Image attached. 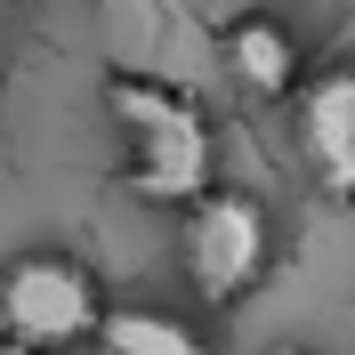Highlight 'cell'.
Segmentation results:
<instances>
[{"label": "cell", "mask_w": 355, "mask_h": 355, "mask_svg": "<svg viewBox=\"0 0 355 355\" xmlns=\"http://www.w3.org/2000/svg\"><path fill=\"white\" fill-rule=\"evenodd\" d=\"M178 266H186V283H194L202 307H234V299H250L266 283V266H275V226H266V210L250 194L210 186L186 210V226H178Z\"/></svg>", "instance_id": "3"}, {"label": "cell", "mask_w": 355, "mask_h": 355, "mask_svg": "<svg viewBox=\"0 0 355 355\" xmlns=\"http://www.w3.org/2000/svg\"><path fill=\"white\" fill-rule=\"evenodd\" d=\"M0 355H41V347H24V339H8V331H0Z\"/></svg>", "instance_id": "7"}, {"label": "cell", "mask_w": 355, "mask_h": 355, "mask_svg": "<svg viewBox=\"0 0 355 355\" xmlns=\"http://www.w3.org/2000/svg\"><path fill=\"white\" fill-rule=\"evenodd\" d=\"M259 355H315V347H291V339H283V347H259Z\"/></svg>", "instance_id": "8"}, {"label": "cell", "mask_w": 355, "mask_h": 355, "mask_svg": "<svg viewBox=\"0 0 355 355\" xmlns=\"http://www.w3.org/2000/svg\"><path fill=\"white\" fill-rule=\"evenodd\" d=\"M299 154L323 194L355 202V65H331L299 89Z\"/></svg>", "instance_id": "4"}, {"label": "cell", "mask_w": 355, "mask_h": 355, "mask_svg": "<svg viewBox=\"0 0 355 355\" xmlns=\"http://www.w3.org/2000/svg\"><path fill=\"white\" fill-rule=\"evenodd\" d=\"M218 57L243 97H299V41L283 17H234L218 33Z\"/></svg>", "instance_id": "5"}, {"label": "cell", "mask_w": 355, "mask_h": 355, "mask_svg": "<svg viewBox=\"0 0 355 355\" xmlns=\"http://www.w3.org/2000/svg\"><path fill=\"white\" fill-rule=\"evenodd\" d=\"M105 283L97 266L73 259V250H24V259L0 266V331L24 339L41 355H65V347H89L97 323H105Z\"/></svg>", "instance_id": "2"}, {"label": "cell", "mask_w": 355, "mask_h": 355, "mask_svg": "<svg viewBox=\"0 0 355 355\" xmlns=\"http://www.w3.org/2000/svg\"><path fill=\"white\" fill-rule=\"evenodd\" d=\"M105 113L121 130V186L154 210H194L218 186L210 162V121L186 89L146 81V73H113L105 81Z\"/></svg>", "instance_id": "1"}, {"label": "cell", "mask_w": 355, "mask_h": 355, "mask_svg": "<svg viewBox=\"0 0 355 355\" xmlns=\"http://www.w3.org/2000/svg\"><path fill=\"white\" fill-rule=\"evenodd\" d=\"M97 355H210V339L186 315H162V307H105Z\"/></svg>", "instance_id": "6"}]
</instances>
